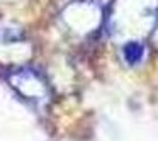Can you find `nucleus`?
<instances>
[{"instance_id":"nucleus-1","label":"nucleus","mask_w":158,"mask_h":141,"mask_svg":"<svg viewBox=\"0 0 158 141\" xmlns=\"http://www.w3.org/2000/svg\"><path fill=\"white\" fill-rule=\"evenodd\" d=\"M124 55H126V60L129 63H136L138 60L141 58V55H143V49H141V46L136 44V43H129V44L124 48Z\"/></svg>"}]
</instances>
